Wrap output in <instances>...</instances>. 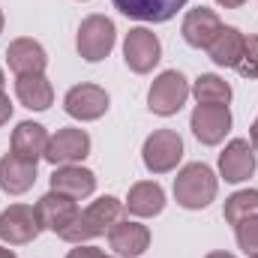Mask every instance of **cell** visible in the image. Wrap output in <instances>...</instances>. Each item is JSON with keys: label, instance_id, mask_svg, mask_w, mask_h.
Returning <instances> with one entry per match:
<instances>
[{"label": "cell", "instance_id": "6da1fadb", "mask_svg": "<svg viewBox=\"0 0 258 258\" xmlns=\"http://www.w3.org/2000/svg\"><path fill=\"white\" fill-rule=\"evenodd\" d=\"M120 216H123V201L114 198V195H102V198L90 201L84 210H78V216L66 225L57 237L66 240V243H72V246L96 240V237L108 234L111 225L120 222Z\"/></svg>", "mask_w": 258, "mask_h": 258}, {"label": "cell", "instance_id": "7a4b0ae2", "mask_svg": "<svg viewBox=\"0 0 258 258\" xmlns=\"http://www.w3.org/2000/svg\"><path fill=\"white\" fill-rule=\"evenodd\" d=\"M219 177L207 162H186L174 177V201L186 210H204L216 201Z\"/></svg>", "mask_w": 258, "mask_h": 258}, {"label": "cell", "instance_id": "3957f363", "mask_svg": "<svg viewBox=\"0 0 258 258\" xmlns=\"http://www.w3.org/2000/svg\"><path fill=\"white\" fill-rule=\"evenodd\" d=\"M114 42H117V27L108 15H87L81 24H78V33H75V48L78 54L87 60V63H99L105 60L111 51H114Z\"/></svg>", "mask_w": 258, "mask_h": 258}, {"label": "cell", "instance_id": "277c9868", "mask_svg": "<svg viewBox=\"0 0 258 258\" xmlns=\"http://www.w3.org/2000/svg\"><path fill=\"white\" fill-rule=\"evenodd\" d=\"M189 96L192 93H189L186 75L177 72V69H165V72H159L153 78V84L147 90V108L153 114H159V117H171L186 105Z\"/></svg>", "mask_w": 258, "mask_h": 258}, {"label": "cell", "instance_id": "5b68a950", "mask_svg": "<svg viewBox=\"0 0 258 258\" xmlns=\"http://www.w3.org/2000/svg\"><path fill=\"white\" fill-rule=\"evenodd\" d=\"M183 159V138L174 129H156L144 138L141 162L150 174H168Z\"/></svg>", "mask_w": 258, "mask_h": 258}, {"label": "cell", "instance_id": "8992f818", "mask_svg": "<svg viewBox=\"0 0 258 258\" xmlns=\"http://www.w3.org/2000/svg\"><path fill=\"white\" fill-rule=\"evenodd\" d=\"M42 225L36 216V207L30 204H9L6 210H0V240L6 246H24L33 243L39 237Z\"/></svg>", "mask_w": 258, "mask_h": 258}, {"label": "cell", "instance_id": "52a82bcc", "mask_svg": "<svg viewBox=\"0 0 258 258\" xmlns=\"http://www.w3.org/2000/svg\"><path fill=\"white\" fill-rule=\"evenodd\" d=\"M123 60L135 75L153 72V66L162 60V42L150 27H132L123 39Z\"/></svg>", "mask_w": 258, "mask_h": 258}, {"label": "cell", "instance_id": "ba28073f", "mask_svg": "<svg viewBox=\"0 0 258 258\" xmlns=\"http://www.w3.org/2000/svg\"><path fill=\"white\" fill-rule=\"evenodd\" d=\"M108 105H111V96L99 84H75V87L66 90L63 96V111L72 120H81V123L105 117Z\"/></svg>", "mask_w": 258, "mask_h": 258}, {"label": "cell", "instance_id": "9c48e42d", "mask_svg": "<svg viewBox=\"0 0 258 258\" xmlns=\"http://www.w3.org/2000/svg\"><path fill=\"white\" fill-rule=\"evenodd\" d=\"M90 156V135L78 126H63L48 138L45 147V162L57 165H78Z\"/></svg>", "mask_w": 258, "mask_h": 258}, {"label": "cell", "instance_id": "30bf717a", "mask_svg": "<svg viewBox=\"0 0 258 258\" xmlns=\"http://www.w3.org/2000/svg\"><path fill=\"white\" fill-rule=\"evenodd\" d=\"M258 153L249 144V138H231L225 150L219 153V177L225 183H243L255 174Z\"/></svg>", "mask_w": 258, "mask_h": 258}, {"label": "cell", "instance_id": "8fae6325", "mask_svg": "<svg viewBox=\"0 0 258 258\" xmlns=\"http://www.w3.org/2000/svg\"><path fill=\"white\" fill-rule=\"evenodd\" d=\"M189 129H192V135L201 144H207V147L219 144L231 132L228 105H195L192 117H189Z\"/></svg>", "mask_w": 258, "mask_h": 258}, {"label": "cell", "instance_id": "7c38bea8", "mask_svg": "<svg viewBox=\"0 0 258 258\" xmlns=\"http://www.w3.org/2000/svg\"><path fill=\"white\" fill-rule=\"evenodd\" d=\"M108 246L120 258H138L150 249V228L138 219H120L108 231Z\"/></svg>", "mask_w": 258, "mask_h": 258}, {"label": "cell", "instance_id": "4fadbf2b", "mask_svg": "<svg viewBox=\"0 0 258 258\" xmlns=\"http://www.w3.org/2000/svg\"><path fill=\"white\" fill-rule=\"evenodd\" d=\"M114 9L126 18L147 21V24H165L171 21L189 0H111Z\"/></svg>", "mask_w": 258, "mask_h": 258}, {"label": "cell", "instance_id": "5bb4252c", "mask_svg": "<svg viewBox=\"0 0 258 258\" xmlns=\"http://www.w3.org/2000/svg\"><path fill=\"white\" fill-rule=\"evenodd\" d=\"M6 63H9V69L15 75H42L45 66H48V54H45V48L36 39L18 36L6 48Z\"/></svg>", "mask_w": 258, "mask_h": 258}, {"label": "cell", "instance_id": "9a60e30c", "mask_svg": "<svg viewBox=\"0 0 258 258\" xmlns=\"http://www.w3.org/2000/svg\"><path fill=\"white\" fill-rule=\"evenodd\" d=\"M48 183H51V192L69 195L75 201H84L96 192V174L84 165H57Z\"/></svg>", "mask_w": 258, "mask_h": 258}, {"label": "cell", "instance_id": "2e32d148", "mask_svg": "<svg viewBox=\"0 0 258 258\" xmlns=\"http://www.w3.org/2000/svg\"><path fill=\"white\" fill-rule=\"evenodd\" d=\"M78 201L69 198V195H60V192H45L39 201H36V216H39V225L60 234L66 225L78 216Z\"/></svg>", "mask_w": 258, "mask_h": 258}, {"label": "cell", "instance_id": "e0dca14e", "mask_svg": "<svg viewBox=\"0 0 258 258\" xmlns=\"http://www.w3.org/2000/svg\"><path fill=\"white\" fill-rule=\"evenodd\" d=\"M36 162L30 159H21L15 153H6L0 156V189L6 195H24L33 189L36 183Z\"/></svg>", "mask_w": 258, "mask_h": 258}, {"label": "cell", "instance_id": "ac0fdd59", "mask_svg": "<svg viewBox=\"0 0 258 258\" xmlns=\"http://www.w3.org/2000/svg\"><path fill=\"white\" fill-rule=\"evenodd\" d=\"M219 27H222V21H219V15H216L213 9L195 6V9H189V12L183 15L180 33H183L186 45H192V48H207V45L213 42V36L219 33Z\"/></svg>", "mask_w": 258, "mask_h": 258}, {"label": "cell", "instance_id": "d6986e66", "mask_svg": "<svg viewBox=\"0 0 258 258\" xmlns=\"http://www.w3.org/2000/svg\"><path fill=\"white\" fill-rule=\"evenodd\" d=\"M123 207L135 219L159 216L165 210V189L156 180H138V183L129 186V195H126V201H123Z\"/></svg>", "mask_w": 258, "mask_h": 258}, {"label": "cell", "instance_id": "ffe728a7", "mask_svg": "<svg viewBox=\"0 0 258 258\" xmlns=\"http://www.w3.org/2000/svg\"><path fill=\"white\" fill-rule=\"evenodd\" d=\"M48 129L36 120H21L18 126L12 129V153L21 156V159H30V162H39L45 159V147H48Z\"/></svg>", "mask_w": 258, "mask_h": 258}, {"label": "cell", "instance_id": "44dd1931", "mask_svg": "<svg viewBox=\"0 0 258 258\" xmlns=\"http://www.w3.org/2000/svg\"><path fill=\"white\" fill-rule=\"evenodd\" d=\"M15 96H18V102L24 108L45 111L54 102V87L45 78V72L42 75H15Z\"/></svg>", "mask_w": 258, "mask_h": 258}, {"label": "cell", "instance_id": "7402d4cb", "mask_svg": "<svg viewBox=\"0 0 258 258\" xmlns=\"http://www.w3.org/2000/svg\"><path fill=\"white\" fill-rule=\"evenodd\" d=\"M243 39H246V33H240V30L231 27V24H222L219 33L213 36V42H210L204 51H207V57L216 66H237L240 51H243Z\"/></svg>", "mask_w": 258, "mask_h": 258}, {"label": "cell", "instance_id": "603a6c76", "mask_svg": "<svg viewBox=\"0 0 258 258\" xmlns=\"http://www.w3.org/2000/svg\"><path fill=\"white\" fill-rule=\"evenodd\" d=\"M189 93L195 96V102H198V105H228V102H231V96H234L231 84H228L225 78L213 75V72L198 75V78L192 81V87H189Z\"/></svg>", "mask_w": 258, "mask_h": 258}, {"label": "cell", "instance_id": "cb8c5ba5", "mask_svg": "<svg viewBox=\"0 0 258 258\" xmlns=\"http://www.w3.org/2000/svg\"><path fill=\"white\" fill-rule=\"evenodd\" d=\"M222 216H225L228 225H237L249 216H258V189H240V192L228 195L225 207H222Z\"/></svg>", "mask_w": 258, "mask_h": 258}, {"label": "cell", "instance_id": "d4e9b609", "mask_svg": "<svg viewBox=\"0 0 258 258\" xmlns=\"http://www.w3.org/2000/svg\"><path fill=\"white\" fill-rule=\"evenodd\" d=\"M243 78H249V81H255L258 78V33H249L246 39H243V51H240V60L234 66Z\"/></svg>", "mask_w": 258, "mask_h": 258}, {"label": "cell", "instance_id": "484cf974", "mask_svg": "<svg viewBox=\"0 0 258 258\" xmlns=\"http://www.w3.org/2000/svg\"><path fill=\"white\" fill-rule=\"evenodd\" d=\"M234 240L249 258L258 255V216H249L234 225Z\"/></svg>", "mask_w": 258, "mask_h": 258}, {"label": "cell", "instance_id": "4316f807", "mask_svg": "<svg viewBox=\"0 0 258 258\" xmlns=\"http://www.w3.org/2000/svg\"><path fill=\"white\" fill-rule=\"evenodd\" d=\"M66 258H114V255H105L99 246H90V243H78L75 249H69Z\"/></svg>", "mask_w": 258, "mask_h": 258}, {"label": "cell", "instance_id": "83f0119b", "mask_svg": "<svg viewBox=\"0 0 258 258\" xmlns=\"http://www.w3.org/2000/svg\"><path fill=\"white\" fill-rule=\"evenodd\" d=\"M12 108H15V105H12V99H9V96L0 90V126H6V123H9V117H12Z\"/></svg>", "mask_w": 258, "mask_h": 258}, {"label": "cell", "instance_id": "f1b7e54d", "mask_svg": "<svg viewBox=\"0 0 258 258\" xmlns=\"http://www.w3.org/2000/svg\"><path fill=\"white\" fill-rule=\"evenodd\" d=\"M249 144L255 147V153H258V117H255V123L249 126Z\"/></svg>", "mask_w": 258, "mask_h": 258}, {"label": "cell", "instance_id": "f546056e", "mask_svg": "<svg viewBox=\"0 0 258 258\" xmlns=\"http://www.w3.org/2000/svg\"><path fill=\"white\" fill-rule=\"evenodd\" d=\"M216 3H219V6H225V9H240L246 0H216Z\"/></svg>", "mask_w": 258, "mask_h": 258}, {"label": "cell", "instance_id": "4dcf8cb0", "mask_svg": "<svg viewBox=\"0 0 258 258\" xmlns=\"http://www.w3.org/2000/svg\"><path fill=\"white\" fill-rule=\"evenodd\" d=\"M204 258H237V255H231V252H225V249H213V252H207Z\"/></svg>", "mask_w": 258, "mask_h": 258}, {"label": "cell", "instance_id": "1f68e13d", "mask_svg": "<svg viewBox=\"0 0 258 258\" xmlns=\"http://www.w3.org/2000/svg\"><path fill=\"white\" fill-rule=\"evenodd\" d=\"M0 258H18V255H15V249H9V246L0 243Z\"/></svg>", "mask_w": 258, "mask_h": 258}, {"label": "cell", "instance_id": "d6a6232c", "mask_svg": "<svg viewBox=\"0 0 258 258\" xmlns=\"http://www.w3.org/2000/svg\"><path fill=\"white\" fill-rule=\"evenodd\" d=\"M3 84H6V75H3V69H0V90H3Z\"/></svg>", "mask_w": 258, "mask_h": 258}, {"label": "cell", "instance_id": "836d02e7", "mask_svg": "<svg viewBox=\"0 0 258 258\" xmlns=\"http://www.w3.org/2000/svg\"><path fill=\"white\" fill-rule=\"evenodd\" d=\"M3 24H6V18H3V9H0V33H3Z\"/></svg>", "mask_w": 258, "mask_h": 258}, {"label": "cell", "instance_id": "e575fe53", "mask_svg": "<svg viewBox=\"0 0 258 258\" xmlns=\"http://www.w3.org/2000/svg\"><path fill=\"white\" fill-rule=\"evenodd\" d=\"M252 258H258V255H252Z\"/></svg>", "mask_w": 258, "mask_h": 258}, {"label": "cell", "instance_id": "d590c367", "mask_svg": "<svg viewBox=\"0 0 258 258\" xmlns=\"http://www.w3.org/2000/svg\"><path fill=\"white\" fill-rule=\"evenodd\" d=\"M81 3H84V0H81Z\"/></svg>", "mask_w": 258, "mask_h": 258}]
</instances>
